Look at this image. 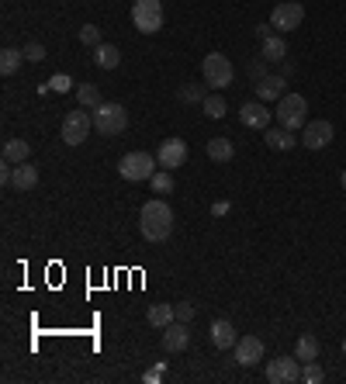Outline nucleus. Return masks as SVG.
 Here are the masks:
<instances>
[{"label":"nucleus","mask_w":346,"mask_h":384,"mask_svg":"<svg viewBox=\"0 0 346 384\" xmlns=\"http://www.w3.org/2000/svg\"><path fill=\"white\" fill-rule=\"evenodd\" d=\"M257 39L263 42V39H270V25H257Z\"/></svg>","instance_id":"obj_38"},{"label":"nucleus","mask_w":346,"mask_h":384,"mask_svg":"<svg viewBox=\"0 0 346 384\" xmlns=\"http://www.w3.org/2000/svg\"><path fill=\"white\" fill-rule=\"evenodd\" d=\"M270 118H274V111L267 101H246L239 111V122L246 128H270Z\"/></svg>","instance_id":"obj_13"},{"label":"nucleus","mask_w":346,"mask_h":384,"mask_svg":"<svg viewBox=\"0 0 346 384\" xmlns=\"http://www.w3.org/2000/svg\"><path fill=\"white\" fill-rule=\"evenodd\" d=\"M160 346H163V353H184L191 346V322L173 319L167 329H160Z\"/></svg>","instance_id":"obj_10"},{"label":"nucleus","mask_w":346,"mask_h":384,"mask_svg":"<svg viewBox=\"0 0 346 384\" xmlns=\"http://www.w3.org/2000/svg\"><path fill=\"white\" fill-rule=\"evenodd\" d=\"M94 128L101 135H122L129 128V111L118 101H104V104L94 108Z\"/></svg>","instance_id":"obj_3"},{"label":"nucleus","mask_w":346,"mask_h":384,"mask_svg":"<svg viewBox=\"0 0 346 384\" xmlns=\"http://www.w3.org/2000/svg\"><path fill=\"white\" fill-rule=\"evenodd\" d=\"M319 353H322V343L315 340L312 333H305V336H298V343H295V357L298 360H319Z\"/></svg>","instance_id":"obj_24"},{"label":"nucleus","mask_w":346,"mask_h":384,"mask_svg":"<svg viewBox=\"0 0 346 384\" xmlns=\"http://www.w3.org/2000/svg\"><path fill=\"white\" fill-rule=\"evenodd\" d=\"M201 111L208 115V118H225V111H229V104H225V97L222 94H208L205 101H201Z\"/></svg>","instance_id":"obj_27"},{"label":"nucleus","mask_w":346,"mask_h":384,"mask_svg":"<svg viewBox=\"0 0 346 384\" xmlns=\"http://www.w3.org/2000/svg\"><path fill=\"white\" fill-rule=\"evenodd\" d=\"M118 63H122L118 45H111V42L94 45V66H101V70H118Z\"/></svg>","instance_id":"obj_20"},{"label":"nucleus","mask_w":346,"mask_h":384,"mask_svg":"<svg viewBox=\"0 0 346 384\" xmlns=\"http://www.w3.org/2000/svg\"><path fill=\"white\" fill-rule=\"evenodd\" d=\"M156 160H160L163 170H177V167H184V163H187V142H184V139H167V142H160Z\"/></svg>","instance_id":"obj_12"},{"label":"nucleus","mask_w":346,"mask_h":384,"mask_svg":"<svg viewBox=\"0 0 346 384\" xmlns=\"http://www.w3.org/2000/svg\"><path fill=\"white\" fill-rule=\"evenodd\" d=\"M173 319H177V315H173V305H163V301H160V305H149V312H146V322H149L153 329H167Z\"/></svg>","instance_id":"obj_23"},{"label":"nucleus","mask_w":346,"mask_h":384,"mask_svg":"<svg viewBox=\"0 0 346 384\" xmlns=\"http://www.w3.org/2000/svg\"><path fill=\"white\" fill-rule=\"evenodd\" d=\"M263 360V340L260 336H243L236 343V364L239 367H257Z\"/></svg>","instance_id":"obj_14"},{"label":"nucleus","mask_w":346,"mask_h":384,"mask_svg":"<svg viewBox=\"0 0 346 384\" xmlns=\"http://www.w3.org/2000/svg\"><path fill=\"white\" fill-rule=\"evenodd\" d=\"M142 381H146V384H163V381H167V364H156V367H149V371L142 374Z\"/></svg>","instance_id":"obj_32"},{"label":"nucleus","mask_w":346,"mask_h":384,"mask_svg":"<svg viewBox=\"0 0 346 384\" xmlns=\"http://www.w3.org/2000/svg\"><path fill=\"white\" fill-rule=\"evenodd\" d=\"M274 118H277V125L298 132V128L308 125V101H305L302 94H284L277 101V108H274Z\"/></svg>","instance_id":"obj_2"},{"label":"nucleus","mask_w":346,"mask_h":384,"mask_svg":"<svg viewBox=\"0 0 346 384\" xmlns=\"http://www.w3.org/2000/svg\"><path fill=\"white\" fill-rule=\"evenodd\" d=\"M343 353H346V340H343Z\"/></svg>","instance_id":"obj_40"},{"label":"nucleus","mask_w":346,"mask_h":384,"mask_svg":"<svg viewBox=\"0 0 346 384\" xmlns=\"http://www.w3.org/2000/svg\"><path fill=\"white\" fill-rule=\"evenodd\" d=\"M21 59H25V52H21V49H11V45H7V49L0 52V73H4V77H11V73H18V66H21Z\"/></svg>","instance_id":"obj_25"},{"label":"nucleus","mask_w":346,"mask_h":384,"mask_svg":"<svg viewBox=\"0 0 346 384\" xmlns=\"http://www.w3.org/2000/svg\"><path fill=\"white\" fill-rule=\"evenodd\" d=\"M340 184H343V191H346V170H343V177H340Z\"/></svg>","instance_id":"obj_39"},{"label":"nucleus","mask_w":346,"mask_h":384,"mask_svg":"<svg viewBox=\"0 0 346 384\" xmlns=\"http://www.w3.org/2000/svg\"><path fill=\"white\" fill-rule=\"evenodd\" d=\"M90 128H94V115H86V111H70L66 118H63V142L66 146H84L86 135H90Z\"/></svg>","instance_id":"obj_8"},{"label":"nucleus","mask_w":346,"mask_h":384,"mask_svg":"<svg viewBox=\"0 0 346 384\" xmlns=\"http://www.w3.org/2000/svg\"><path fill=\"white\" fill-rule=\"evenodd\" d=\"M77 101H80V108H97V104H104V97H101V90H97V84H80L77 87Z\"/></svg>","instance_id":"obj_26"},{"label":"nucleus","mask_w":346,"mask_h":384,"mask_svg":"<svg viewBox=\"0 0 346 384\" xmlns=\"http://www.w3.org/2000/svg\"><path fill=\"white\" fill-rule=\"evenodd\" d=\"M11 187L14 191H35L39 187V167H32V163H18L14 167V177H11Z\"/></svg>","instance_id":"obj_18"},{"label":"nucleus","mask_w":346,"mask_h":384,"mask_svg":"<svg viewBox=\"0 0 346 384\" xmlns=\"http://www.w3.org/2000/svg\"><path fill=\"white\" fill-rule=\"evenodd\" d=\"M208 336H212L215 350H236V343H239V333H236V326L229 319H215L212 329H208Z\"/></svg>","instance_id":"obj_15"},{"label":"nucleus","mask_w":346,"mask_h":384,"mask_svg":"<svg viewBox=\"0 0 346 384\" xmlns=\"http://www.w3.org/2000/svg\"><path fill=\"white\" fill-rule=\"evenodd\" d=\"M260 56H263L267 63H284V56H288V42H284L281 35H270V39L260 42Z\"/></svg>","instance_id":"obj_22"},{"label":"nucleus","mask_w":346,"mask_h":384,"mask_svg":"<svg viewBox=\"0 0 346 384\" xmlns=\"http://www.w3.org/2000/svg\"><path fill=\"white\" fill-rule=\"evenodd\" d=\"M132 25L142 35H156L163 28V4L160 0H135L132 4Z\"/></svg>","instance_id":"obj_6"},{"label":"nucleus","mask_w":346,"mask_h":384,"mask_svg":"<svg viewBox=\"0 0 346 384\" xmlns=\"http://www.w3.org/2000/svg\"><path fill=\"white\" fill-rule=\"evenodd\" d=\"M139 229L149 243H167L173 232V208L163 201V198H153L142 205L139 212Z\"/></svg>","instance_id":"obj_1"},{"label":"nucleus","mask_w":346,"mask_h":384,"mask_svg":"<svg viewBox=\"0 0 346 384\" xmlns=\"http://www.w3.org/2000/svg\"><path fill=\"white\" fill-rule=\"evenodd\" d=\"M149 184H153V194H170L173 191V170H160L149 177Z\"/></svg>","instance_id":"obj_29"},{"label":"nucleus","mask_w":346,"mask_h":384,"mask_svg":"<svg viewBox=\"0 0 346 384\" xmlns=\"http://www.w3.org/2000/svg\"><path fill=\"white\" fill-rule=\"evenodd\" d=\"M267 381L270 384L302 381V360H298V357H274V360L267 364Z\"/></svg>","instance_id":"obj_9"},{"label":"nucleus","mask_w":346,"mask_h":384,"mask_svg":"<svg viewBox=\"0 0 346 384\" xmlns=\"http://www.w3.org/2000/svg\"><path fill=\"white\" fill-rule=\"evenodd\" d=\"M302 381H305V384L326 381V374H322V367H319L315 360H305V364H302Z\"/></svg>","instance_id":"obj_30"},{"label":"nucleus","mask_w":346,"mask_h":384,"mask_svg":"<svg viewBox=\"0 0 346 384\" xmlns=\"http://www.w3.org/2000/svg\"><path fill=\"white\" fill-rule=\"evenodd\" d=\"M177 97H180L184 104H201L208 94H205V87H201V84H184L180 90H177Z\"/></svg>","instance_id":"obj_28"},{"label":"nucleus","mask_w":346,"mask_h":384,"mask_svg":"<svg viewBox=\"0 0 346 384\" xmlns=\"http://www.w3.org/2000/svg\"><path fill=\"white\" fill-rule=\"evenodd\" d=\"M201 77H205V87L222 90V87H229L232 80H236V66L229 63V56H222V52H208L205 63H201Z\"/></svg>","instance_id":"obj_4"},{"label":"nucleus","mask_w":346,"mask_h":384,"mask_svg":"<svg viewBox=\"0 0 346 384\" xmlns=\"http://www.w3.org/2000/svg\"><path fill=\"white\" fill-rule=\"evenodd\" d=\"M333 135H336V132H333V125H329L326 118H315V122H308V125L302 128V146L312 149V153H315V149H326V146L333 142Z\"/></svg>","instance_id":"obj_11"},{"label":"nucleus","mask_w":346,"mask_h":384,"mask_svg":"<svg viewBox=\"0 0 346 384\" xmlns=\"http://www.w3.org/2000/svg\"><path fill=\"white\" fill-rule=\"evenodd\" d=\"M263 142L270 146V149H277V153H291L302 139H298V132H291V128L277 125V128H267V135H263Z\"/></svg>","instance_id":"obj_16"},{"label":"nucleus","mask_w":346,"mask_h":384,"mask_svg":"<svg viewBox=\"0 0 346 384\" xmlns=\"http://www.w3.org/2000/svg\"><path fill=\"white\" fill-rule=\"evenodd\" d=\"M49 84H52V90H56V94H70V90H73V80H70L66 73H56Z\"/></svg>","instance_id":"obj_35"},{"label":"nucleus","mask_w":346,"mask_h":384,"mask_svg":"<svg viewBox=\"0 0 346 384\" xmlns=\"http://www.w3.org/2000/svg\"><path fill=\"white\" fill-rule=\"evenodd\" d=\"M305 21V7L298 0H284V4H277L274 11H270V25L281 32V35H288V32H298Z\"/></svg>","instance_id":"obj_7"},{"label":"nucleus","mask_w":346,"mask_h":384,"mask_svg":"<svg viewBox=\"0 0 346 384\" xmlns=\"http://www.w3.org/2000/svg\"><path fill=\"white\" fill-rule=\"evenodd\" d=\"M284 84H288V77H270V73H267V77L257 84V101H267V104L274 101V104H277V101L288 94V87Z\"/></svg>","instance_id":"obj_17"},{"label":"nucleus","mask_w":346,"mask_h":384,"mask_svg":"<svg viewBox=\"0 0 346 384\" xmlns=\"http://www.w3.org/2000/svg\"><path fill=\"white\" fill-rule=\"evenodd\" d=\"M80 42L90 45V49H94V45H101V42H104V39H101V28H97V25H84V28H80Z\"/></svg>","instance_id":"obj_31"},{"label":"nucleus","mask_w":346,"mask_h":384,"mask_svg":"<svg viewBox=\"0 0 346 384\" xmlns=\"http://www.w3.org/2000/svg\"><path fill=\"white\" fill-rule=\"evenodd\" d=\"M229 208H232L229 201H215V205H212V215H215V218H225V215H229Z\"/></svg>","instance_id":"obj_37"},{"label":"nucleus","mask_w":346,"mask_h":384,"mask_svg":"<svg viewBox=\"0 0 346 384\" xmlns=\"http://www.w3.org/2000/svg\"><path fill=\"white\" fill-rule=\"evenodd\" d=\"M263 63H267V59H263V56H260L257 63H253V66H250V77H253V80H257V84H260V80H263V77H267V73H263Z\"/></svg>","instance_id":"obj_36"},{"label":"nucleus","mask_w":346,"mask_h":384,"mask_svg":"<svg viewBox=\"0 0 346 384\" xmlns=\"http://www.w3.org/2000/svg\"><path fill=\"white\" fill-rule=\"evenodd\" d=\"M21 52H25V59H28V63H42V59H45V45L42 42H28Z\"/></svg>","instance_id":"obj_33"},{"label":"nucleus","mask_w":346,"mask_h":384,"mask_svg":"<svg viewBox=\"0 0 346 384\" xmlns=\"http://www.w3.org/2000/svg\"><path fill=\"white\" fill-rule=\"evenodd\" d=\"M173 315H177V322H191L194 319V305L191 301H177L173 305Z\"/></svg>","instance_id":"obj_34"},{"label":"nucleus","mask_w":346,"mask_h":384,"mask_svg":"<svg viewBox=\"0 0 346 384\" xmlns=\"http://www.w3.org/2000/svg\"><path fill=\"white\" fill-rule=\"evenodd\" d=\"M156 156L153 153H142V149H135V153H125L122 160H118V173L132 180V184H139V180H149L153 173H156Z\"/></svg>","instance_id":"obj_5"},{"label":"nucleus","mask_w":346,"mask_h":384,"mask_svg":"<svg viewBox=\"0 0 346 384\" xmlns=\"http://www.w3.org/2000/svg\"><path fill=\"white\" fill-rule=\"evenodd\" d=\"M28 156H32V146L25 139H7L4 142V163L18 167V163H28Z\"/></svg>","instance_id":"obj_21"},{"label":"nucleus","mask_w":346,"mask_h":384,"mask_svg":"<svg viewBox=\"0 0 346 384\" xmlns=\"http://www.w3.org/2000/svg\"><path fill=\"white\" fill-rule=\"evenodd\" d=\"M205 153H208V160H215V163H232V160H236V146H232V139H225V135L208 139Z\"/></svg>","instance_id":"obj_19"}]
</instances>
